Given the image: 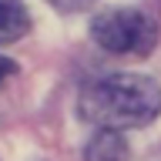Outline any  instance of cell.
Listing matches in <instances>:
<instances>
[{"label":"cell","mask_w":161,"mask_h":161,"mask_svg":"<svg viewBox=\"0 0 161 161\" xmlns=\"http://www.w3.org/2000/svg\"><path fill=\"white\" fill-rule=\"evenodd\" d=\"M30 30V17L17 0H0V44H14Z\"/></svg>","instance_id":"4"},{"label":"cell","mask_w":161,"mask_h":161,"mask_svg":"<svg viewBox=\"0 0 161 161\" xmlns=\"http://www.w3.org/2000/svg\"><path fill=\"white\" fill-rule=\"evenodd\" d=\"M14 74H17V64L7 60V57H0V84H3L7 77H14Z\"/></svg>","instance_id":"5"},{"label":"cell","mask_w":161,"mask_h":161,"mask_svg":"<svg viewBox=\"0 0 161 161\" xmlns=\"http://www.w3.org/2000/svg\"><path fill=\"white\" fill-rule=\"evenodd\" d=\"M128 141L124 134L114 128H101L94 138L87 141V151H84V161H128Z\"/></svg>","instance_id":"3"},{"label":"cell","mask_w":161,"mask_h":161,"mask_svg":"<svg viewBox=\"0 0 161 161\" xmlns=\"http://www.w3.org/2000/svg\"><path fill=\"white\" fill-rule=\"evenodd\" d=\"M91 34L111 54H148L158 44V24L141 10H108L97 14Z\"/></svg>","instance_id":"2"},{"label":"cell","mask_w":161,"mask_h":161,"mask_svg":"<svg viewBox=\"0 0 161 161\" xmlns=\"http://www.w3.org/2000/svg\"><path fill=\"white\" fill-rule=\"evenodd\" d=\"M77 108L97 128H144L161 111V87L144 74H111L84 87Z\"/></svg>","instance_id":"1"}]
</instances>
